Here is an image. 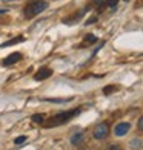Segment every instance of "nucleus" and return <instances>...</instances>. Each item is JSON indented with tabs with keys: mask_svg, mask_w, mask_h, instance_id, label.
Segmentation results:
<instances>
[{
	"mask_svg": "<svg viewBox=\"0 0 143 150\" xmlns=\"http://www.w3.org/2000/svg\"><path fill=\"white\" fill-rule=\"evenodd\" d=\"M82 109H83V107H76V109H72V110H65V112L56 113V115H52L51 118L45 120V122L42 126L45 129H52V127L63 126V124H66V122H69L74 117H77V115L82 112Z\"/></svg>",
	"mask_w": 143,
	"mask_h": 150,
	"instance_id": "nucleus-1",
	"label": "nucleus"
},
{
	"mask_svg": "<svg viewBox=\"0 0 143 150\" xmlns=\"http://www.w3.org/2000/svg\"><path fill=\"white\" fill-rule=\"evenodd\" d=\"M49 3L46 0H31L29 3H26V6L23 8V17L26 20H31L36 16L42 14L45 9H48Z\"/></svg>",
	"mask_w": 143,
	"mask_h": 150,
	"instance_id": "nucleus-2",
	"label": "nucleus"
},
{
	"mask_svg": "<svg viewBox=\"0 0 143 150\" xmlns=\"http://www.w3.org/2000/svg\"><path fill=\"white\" fill-rule=\"evenodd\" d=\"M108 135H109V124H108V122H99L92 130V138L97 139V141L105 139Z\"/></svg>",
	"mask_w": 143,
	"mask_h": 150,
	"instance_id": "nucleus-3",
	"label": "nucleus"
},
{
	"mask_svg": "<svg viewBox=\"0 0 143 150\" xmlns=\"http://www.w3.org/2000/svg\"><path fill=\"white\" fill-rule=\"evenodd\" d=\"M52 75V69L51 67H48V66H43V67H40V69L34 74V80L36 81H45L48 80Z\"/></svg>",
	"mask_w": 143,
	"mask_h": 150,
	"instance_id": "nucleus-4",
	"label": "nucleus"
},
{
	"mask_svg": "<svg viewBox=\"0 0 143 150\" xmlns=\"http://www.w3.org/2000/svg\"><path fill=\"white\" fill-rule=\"evenodd\" d=\"M23 58V55L20 52H12V54H9L8 57H5L3 58V61H2V64L3 66H12V64H16V63H19L20 60Z\"/></svg>",
	"mask_w": 143,
	"mask_h": 150,
	"instance_id": "nucleus-5",
	"label": "nucleus"
},
{
	"mask_svg": "<svg viewBox=\"0 0 143 150\" xmlns=\"http://www.w3.org/2000/svg\"><path fill=\"white\" fill-rule=\"evenodd\" d=\"M129 129H131L129 122H119V124L114 127V135L115 136H125L129 132Z\"/></svg>",
	"mask_w": 143,
	"mask_h": 150,
	"instance_id": "nucleus-6",
	"label": "nucleus"
},
{
	"mask_svg": "<svg viewBox=\"0 0 143 150\" xmlns=\"http://www.w3.org/2000/svg\"><path fill=\"white\" fill-rule=\"evenodd\" d=\"M83 141H85V132H82V130L71 136V144L72 146H82Z\"/></svg>",
	"mask_w": 143,
	"mask_h": 150,
	"instance_id": "nucleus-7",
	"label": "nucleus"
},
{
	"mask_svg": "<svg viewBox=\"0 0 143 150\" xmlns=\"http://www.w3.org/2000/svg\"><path fill=\"white\" fill-rule=\"evenodd\" d=\"M22 42H25V37H23V35H17L16 38H11V40H8V42L2 43V45H0V47H6V46H14V45H19V43H22Z\"/></svg>",
	"mask_w": 143,
	"mask_h": 150,
	"instance_id": "nucleus-8",
	"label": "nucleus"
},
{
	"mask_svg": "<svg viewBox=\"0 0 143 150\" xmlns=\"http://www.w3.org/2000/svg\"><path fill=\"white\" fill-rule=\"evenodd\" d=\"M94 43H97V37H95L94 34H86L85 38H83V43H82L80 46H91Z\"/></svg>",
	"mask_w": 143,
	"mask_h": 150,
	"instance_id": "nucleus-9",
	"label": "nucleus"
},
{
	"mask_svg": "<svg viewBox=\"0 0 143 150\" xmlns=\"http://www.w3.org/2000/svg\"><path fill=\"white\" fill-rule=\"evenodd\" d=\"M45 120H46V115L45 113H34L32 117H31V121L36 122V124H40V126L45 122Z\"/></svg>",
	"mask_w": 143,
	"mask_h": 150,
	"instance_id": "nucleus-10",
	"label": "nucleus"
},
{
	"mask_svg": "<svg viewBox=\"0 0 143 150\" xmlns=\"http://www.w3.org/2000/svg\"><path fill=\"white\" fill-rule=\"evenodd\" d=\"M129 146H131V149H134V150H139L142 147V141L139 138H134L131 142H129Z\"/></svg>",
	"mask_w": 143,
	"mask_h": 150,
	"instance_id": "nucleus-11",
	"label": "nucleus"
},
{
	"mask_svg": "<svg viewBox=\"0 0 143 150\" xmlns=\"http://www.w3.org/2000/svg\"><path fill=\"white\" fill-rule=\"evenodd\" d=\"M43 100L45 101H49V103H68V101H71L72 98H63V100L62 98H60V100L59 98H43Z\"/></svg>",
	"mask_w": 143,
	"mask_h": 150,
	"instance_id": "nucleus-12",
	"label": "nucleus"
},
{
	"mask_svg": "<svg viewBox=\"0 0 143 150\" xmlns=\"http://www.w3.org/2000/svg\"><path fill=\"white\" fill-rule=\"evenodd\" d=\"M117 91H119V86H106L105 89H103V93L105 95H109V93L117 92Z\"/></svg>",
	"mask_w": 143,
	"mask_h": 150,
	"instance_id": "nucleus-13",
	"label": "nucleus"
},
{
	"mask_svg": "<svg viewBox=\"0 0 143 150\" xmlns=\"http://www.w3.org/2000/svg\"><path fill=\"white\" fill-rule=\"evenodd\" d=\"M25 141H26V136H25V135H23V136H17V138L14 139V144L19 146V144H23Z\"/></svg>",
	"mask_w": 143,
	"mask_h": 150,
	"instance_id": "nucleus-14",
	"label": "nucleus"
},
{
	"mask_svg": "<svg viewBox=\"0 0 143 150\" xmlns=\"http://www.w3.org/2000/svg\"><path fill=\"white\" fill-rule=\"evenodd\" d=\"M117 3H119V0H106V6H109V8H115L117 6Z\"/></svg>",
	"mask_w": 143,
	"mask_h": 150,
	"instance_id": "nucleus-15",
	"label": "nucleus"
},
{
	"mask_svg": "<svg viewBox=\"0 0 143 150\" xmlns=\"http://www.w3.org/2000/svg\"><path fill=\"white\" fill-rule=\"evenodd\" d=\"M105 3H106V0H94V5H97L99 8H102Z\"/></svg>",
	"mask_w": 143,
	"mask_h": 150,
	"instance_id": "nucleus-16",
	"label": "nucleus"
},
{
	"mask_svg": "<svg viewBox=\"0 0 143 150\" xmlns=\"http://www.w3.org/2000/svg\"><path fill=\"white\" fill-rule=\"evenodd\" d=\"M137 127H139V130H143V115L139 118V122H137Z\"/></svg>",
	"mask_w": 143,
	"mask_h": 150,
	"instance_id": "nucleus-17",
	"label": "nucleus"
},
{
	"mask_svg": "<svg viewBox=\"0 0 143 150\" xmlns=\"http://www.w3.org/2000/svg\"><path fill=\"white\" fill-rule=\"evenodd\" d=\"M94 22H97V17H91L89 20H86L85 25H91V23H94Z\"/></svg>",
	"mask_w": 143,
	"mask_h": 150,
	"instance_id": "nucleus-18",
	"label": "nucleus"
},
{
	"mask_svg": "<svg viewBox=\"0 0 143 150\" xmlns=\"http://www.w3.org/2000/svg\"><path fill=\"white\" fill-rule=\"evenodd\" d=\"M106 150H119V146L117 144H112V146H108Z\"/></svg>",
	"mask_w": 143,
	"mask_h": 150,
	"instance_id": "nucleus-19",
	"label": "nucleus"
},
{
	"mask_svg": "<svg viewBox=\"0 0 143 150\" xmlns=\"http://www.w3.org/2000/svg\"><path fill=\"white\" fill-rule=\"evenodd\" d=\"M140 6H143V0H140V2L135 3V8H140Z\"/></svg>",
	"mask_w": 143,
	"mask_h": 150,
	"instance_id": "nucleus-20",
	"label": "nucleus"
},
{
	"mask_svg": "<svg viewBox=\"0 0 143 150\" xmlns=\"http://www.w3.org/2000/svg\"><path fill=\"white\" fill-rule=\"evenodd\" d=\"M5 12H8V9H0V16L5 14Z\"/></svg>",
	"mask_w": 143,
	"mask_h": 150,
	"instance_id": "nucleus-21",
	"label": "nucleus"
},
{
	"mask_svg": "<svg viewBox=\"0 0 143 150\" xmlns=\"http://www.w3.org/2000/svg\"><path fill=\"white\" fill-rule=\"evenodd\" d=\"M80 150H91L89 147H83V149H80Z\"/></svg>",
	"mask_w": 143,
	"mask_h": 150,
	"instance_id": "nucleus-22",
	"label": "nucleus"
},
{
	"mask_svg": "<svg viewBox=\"0 0 143 150\" xmlns=\"http://www.w3.org/2000/svg\"><path fill=\"white\" fill-rule=\"evenodd\" d=\"M2 2H14V0H2Z\"/></svg>",
	"mask_w": 143,
	"mask_h": 150,
	"instance_id": "nucleus-23",
	"label": "nucleus"
},
{
	"mask_svg": "<svg viewBox=\"0 0 143 150\" xmlns=\"http://www.w3.org/2000/svg\"><path fill=\"white\" fill-rule=\"evenodd\" d=\"M123 2H128V0H123Z\"/></svg>",
	"mask_w": 143,
	"mask_h": 150,
	"instance_id": "nucleus-24",
	"label": "nucleus"
},
{
	"mask_svg": "<svg viewBox=\"0 0 143 150\" xmlns=\"http://www.w3.org/2000/svg\"><path fill=\"white\" fill-rule=\"evenodd\" d=\"M119 150H120V149H119Z\"/></svg>",
	"mask_w": 143,
	"mask_h": 150,
	"instance_id": "nucleus-25",
	"label": "nucleus"
}]
</instances>
